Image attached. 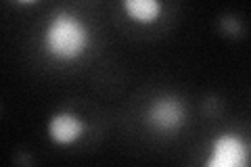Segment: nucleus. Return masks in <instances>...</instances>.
Instances as JSON below:
<instances>
[{
  "mask_svg": "<svg viewBox=\"0 0 251 167\" xmlns=\"http://www.w3.org/2000/svg\"><path fill=\"white\" fill-rule=\"evenodd\" d=\"M122 11L132 23L153 25L163 13L161 0H122Z\"/></svg>",
  "mask_w": 251,
  "mask_h": 167,
  "instance_id": "39448f33",
  "label": "nucleus"
},
{
  "mask_svg": "<svg viewBox=\"0 0 251 167\" xmlns=\"http://www.w3.org/2000/svg\"><path fill=\"white\" fill-rule=\"evenodd\" d=\"M42 50L57 63H75L92 46V29L75 13L54 11L42 29Z\"/></svg>",
  "mask_w": 251,
  "mask_h": 167,
  "instance_id": "f257e3e1",
  "label": "nucleus"
},
{
  "mask_svg": "<svg viewBox=\"0 0 251 167\" xmlns=\"http://www.w3.org/2000/svg\"><path fill=\"white\" fill-rule=\"evenodd\" d=\"M86 132V121L74 111H57L46 123V134L59 146H72Z\"/></svg>",
  "mask_w": 251,
  "mask_h": 167,
  "instance_id": "20e7f679",
  "label": "nucleus"
},
{
  "mask_svg": "<svg viewBox=\"0 0 251 167\" xmlns=\"http://www.w3.org/2000/svg\"><path fill=\"white\" fill-rule=\"evenodd\" d=\"M249 161V146L239 134L224 132L211 140L207 167H245Z\"/></svg>",
  "mask_w": 251,
  "mask_h": 167,
  "instance_id": "7ed1b4c3",
  "label": "nucleus"
},
{
  "mask_svg": "<svg viewBox=\"0 0 251 167\" xmlns=\"http://www.w3.org/2000/svg\"><path fill=\"white\" fill-rule=\"evenodd\" d=\"M13 2H17V4H21V6H29V4H36L38 0H13Z\"/></svg>",
  "mask_w": 251,
  "mask_h": 167,
  "instance_id": "423d86ee",
  "label": "nucleus"
},
{
  "mask_svg": "<svg viewBox=\"0 0 251 167\" xmlns=\"http://www.w3.org/2000/svg\"><path fill=\"white\" fill-rule=\"evenodd\" d=\"M186 119L188 109L176 94H159L149 102L145 111V123L163 136L178 134L186 125Z\"/></svg>",
  "mask_w": 251,
  "mask_h": 167,
  "instance_id": "f03ea898",
  "label": "nucleus"
}]
</instances>
